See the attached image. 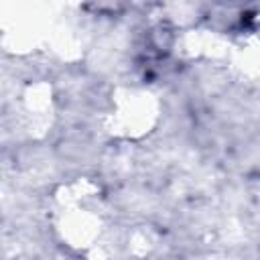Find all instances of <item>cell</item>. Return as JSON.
I'll use <instances>...</instances> for the list:
<instances>
[{"instance_id":"obj_1","label":"cell","mask_w":260,"mask_h":260,"mask_svg":"<svg viewBox=\"0 0 260 260\" xmlns=\"http://www.w3.org/2000/svg\"><path fill=\"white\" fill-rule=\"evenodd\" d=\"M55 230L73 248H89L106 230V207L100 189L87 181L63 187L55 201Z\"/></svg>"}]
</instances>
